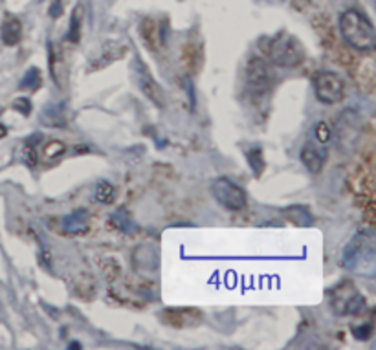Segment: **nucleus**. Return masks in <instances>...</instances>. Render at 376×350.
<instances>
[{"label": "nucleus", "instance_id": "f8f14e48", "mask_svg": "<svg viewBox=\"0 0 376 350\" xmlns=\"http://www.w3.org/2000/svg\"><path fill=\"white\" fill-rule=\"evenodd\" d=\"M0 37H2V42L6 46H15L22 39V22H20L17 17L8 15L2 22V28H0Z\"/></svg>", "mask_w": 376, "mask_h": 350}, {"label": "nucleus", "instance_id": "412c9836", "mask_svg": "<svg viewBox=\"0 0 376 350\" xmlns=\"http://www.w3.org/2000/svg\"><path fill=\"white\" fill-rule=\"evenodd\" d=\"M13 109L19 110L22 116H30L31 112V101L28 97H19L13 101Z\"/></svg>", "mask_w": 376, "mask_h": 350}, {"label": "nucleus", "instance_id": "dca6fc26", "mask_svg": "<svg viewBox=\"0 0 376 350\" xmlns=\"http://www.w3.org/2000/svg\"><path fill=\"white\" fill-rule=\"evenodd\" d=\"M246 160L252 167L253 176H261L262 171H264V158H262V151L261 147H252L246 151Z\"/></svg>", "mask_w": 376, "mask_h": 350}, {"label": "nucleus", "instance_id": "4be33fe9", "mask_svg": "<svg viewBox=\"0 0 376 350\" xmlns=\"http://www.w3.org/2000/svg\"><path fill=\"white\" fill-rule=\"evenodd\" d=\"M372 332V326L367 323V325H363V328H352V334H354V337H356L358 341H367L369 339V335H371Z\"/></svg>", "mask_w": 376, "mask_h": 350}, {"label": "nucleus", "instance_id": "ddd939ff", "mask_svg": "<svg viewBox=\"0 0 376 350\" xmlns=\"http://www.w3.org/2000/svg\"><path fill=\"white\" fill-rule=\"evenodd\" d=\"M139 33L144 40L149 44V48H162L164 46V31L160 30L158 22L154 19H145L139 26Z\"/></svg>", "mask_w": 376, "mask_h": 350}, {"label": "nucleus", "instance_id": "423d86ee", "mask_svg": "<svg viewBox=\"0 0 376 350\" xmlns=\"http://www.w3.org/2000/svg\"><path fill=\"white\" fill-rule=\"evenodd\" d=\"M314 92L323 105H336L345 99L347 84L338 74L323 70L314 75Z\"/></svg>", "mask_w": 376, "mask_h": 350}, {"label": "nucleus", "instance_id": "6e6552de", "mask_svg": "<svg viewBox=\"0 0 376 350\" xmlns=\"http://www.w3.org/2000/svg\"><path fill=\"white\" fill-rule=\"evenodd\" d=\"M246 88L252 95H262L272 88L273 75L261 57H252L250 63L246 64Z\"/></svg>", "mask_w": 376, "mask_h": 350}, {"label": "nucleus", "instance_id": "4468645a", "mask_svg": "<svg viewBox=\"0 0 376 350\" xmlns=\"http://www.w3.org/2000/svg\"><path fill=\"white\" fill-rule=\"evenodd\" d=\"M42 123L48 125V127H65V107L63 105H50V107H46L44 112H42Z\"/></svg>", "mask_w": 376, "mask_h": 350}, {"label": "nucleus", "instance_id": "20e7f679", "mask_svg": "<svg viewBox=\"0 0 376 350\" xmlns=\"http://www.w3.org/2000/svg\"><path fill=\"white\" fill-rule=\"evenodd\" d=\"M365 299L352 282H342L331 291V308L338 316H358L365 310Z\"/></svg>", "mask_w": 376, "mask_h": 350}, {"label": "nucleus", "instance_id": "5701e85b", "mask_svg": "<svg viewBox=\"0 0 376 350\" xmlns=\"http://www.w3.org/2000/svg\"><path fill=\"white\" fill-rule=\"evenodd\" d=\"M61 15H63V4H61V0H54V4L50 6V17L59 19Z\"/></svg>", "mask_w": 376, "mask_h": 350}, {"label": "nucleus", "instance_id": "7ed1b4c3", "mask_svg": "<svg viewBox=\"0 0 376 350\" xmlns=\"http://www.w3.org/2000/svg\"><path fill=\"white\" fill-rule=\"evenodd\" d=\"M262 52L266 54L270 63L283 68H296L305 61V48L299 40L288 31H279L277 35L266 37L262 40Z\"/></svg>", "mask_w": 376, "mask_h": 350}, {"label": "nucleus", "instance_id": "39448f33", "mask_svg": "<svg viewBox=\"0 0 376 350\" xmlns=\"http://www.w3.org/2000/svg\"><path fill=\"white\" fill-rule=\"evenodd\" d=\"M130 72H132L134 83L138 84L139 92L158 109H165V92L162 90L160 83L153 77L151 70L147 68V64L139 59L138 55L134 57L132 64H130Z\"/></svg>", "mask_w": 376, "mask_h": 350}, {"label": "nucleus", "instance_id": "9b49d317", "mask_svg": "<svg viewBox=\"0 0 376 350\" xmlns=\"http://www.w3.org/2000/svg\"><path fill=\"white\" fill-rule=\"evenodd\" d=\"M90 226V215L88 211L79 209V211L70 213L68 217L63 218V231L68 235H81L88 229Z\"/></svg>", "mask_w": 376, "mask_h": 350}, {"label": "nucleus", "instance_id": "f03ea898", "mask_svg": "<svg viewBox=\"0 0 376 350\" xmlns=\"http://www.w3.org/2000/svg\"><path fill=\"white\" fill-rule=\"evenodd\" d=\"M340 31L351 48L371 52L376 46V31L369 17L356 10H347L340 17Z\"/></svg>", "mask_w": 376, "mask_h": 350}, {"label": "nucleus", "instance_id": "6ab92c4d", "mask_svg": "<svg viewBox=\"0 0 376 350\" xmlns=\"http://www.w3.org/2000/svg\"><path fill=\"white\" fill-rule=\"evenodd\" d=\"M65 153H66V145L63 143V141H59V139L48 141V143L42 147V156H44L46 160H57Z\"/></svg>", "mask_w": 376, "mask_h": 350}, {"label": "nucleus", "instance_id": "2eb2a0df", "mask_svg": "<svg viewBox=\"0 0 376 350\" xmlns=\"http://www.w3.org/2000/svg\"><path fill=\"white\" fill-rule=\"evenodd\" d=\"M81 31H83V6H75L74 11H72V17H70V28L66 39L70 42H79L81 39Z\"/></svg>", "mask_w": 376, "mask_h": 350}, {"label": "nucleus", "instance_id": "9d476101", "mask_svg": "<svg viewBox=\"0 0 376 350\" xmlns=\"http://www.w3.org/2000/svg\"><path fill=\"white\" fill-rule=\"evenodd\" d=\"M299 158H301L303 165H305L312 174L321 173L323 163H325V153H323L321 148H317L316 145H312V143H305L301 147Z\"/></svg>", "mask_w": 376, "mask_h": 350}, {"label": "nucleus", "instance_id": "0eeeda50", "mask_svg": "<svg viewBox=\"0 0 376 350\" xmlns=\"http://www.w3.org/2000/svg\"><path fill=\"white\" fill-rule=\"evenodd\" d=\"M211 192L213 198L217 200L224 209L228 211H241L244 209L248 204L246 191H244L239 183L231 182L229 178H217L211 183Z\"/></svg>", "mask_w": 376, "mask_h": 350}, {"label": "nucleus", "instance_id": "f257e3e1", "mask_svg": "<svg viewBox=\"0 0 376 350\" xmlns=\"http://www.w3.org/2000/svg\"><path fill=\"white\" fill-rule=\"evenodd\" d=\"M343 268L361 277H374L376 244L371 233H358L343 249Z\"/></svg>", "mask_w": 376, "mask_h": 350}, {"label": "nucleus", "instance_id": "aec40b11", "mask_svg": "<svg viewBox=\"0 0 376 350\" xmlns=\"http://www.w3.org/2000/svg\"><path fill=\"white\" fill-rule=\"evenodd\" d=\"M314 134H316V139L319 143H328L332 139V128L328 127L325 121H319V123L314 127Z\"/></svg>", "mask_w": 376, "mask_h": 350}, {"label": "nucleus", "instance_id": "f3484780", "mask_svg": "<svg viewBox=\"0 0 376 350\" xmlns=\"http://www.w3.org/2000/svg\"><path fill=\"white\" fill-rule=\"evenodd\" d=\"M40 84H42V75H40V70L37 68V66H31V68L24 74L22 81H20V88L35 92V90H39Z\"/></svg>", "mask_w": 376, "mask_h": 350}, {"label": "nucleus", "instance_id": "1a4fd4ad", "mask_svg": "<svg viewBox=\"0 0 376 350\" xmlns=\"http://www.w3.org/2000/svg\"><path fill=\"white\" fill-rule=\"evenodd\" d=\"M129 46L125 44H105L103 48L99 49L98 55L90 59V66L88 72H96V70H101L105 66H109L110 63H116L127 54Z\"/></svg>", "mask_w": 376, "mask_h": 350}, {"label": "nucleus", "instance_id": "b1692460", "mask_svg": "<svg viewBox=\"0 0 376 350\" xmlns=\"http://www.w3.org/2000/svg\"><path fill=\"white\" fill-rule=\"evenodd\" d=\"M6 134H8V128H6V127H4V125L0 123V138H4Z\"/></svg>", "mask_w": 376, "mask_h": 350}, {"label": "nucleus", "instance_id": "a211bd4d", "mask_svg": "<svg viewBox=\"0 0 376 350\" xmlns=\"http://www.w3.org/2000/svg\"><path fill=\"white\" fill-rule=\"evenodd\" d=\"M96 200L101 204H112L116 200V189L109 182H99L96 185Z\"/></svg>", "mask_w": 376, "mask_h": 350}]
</instances>
